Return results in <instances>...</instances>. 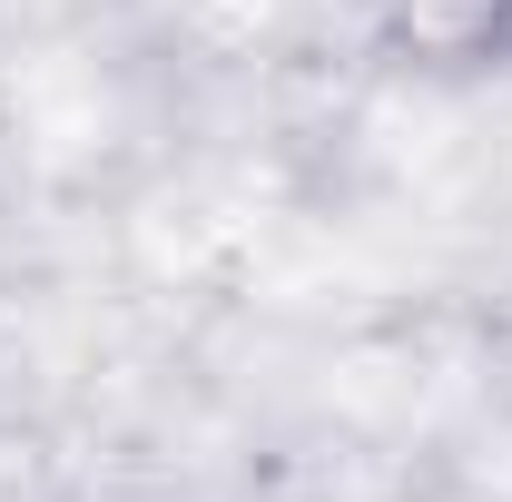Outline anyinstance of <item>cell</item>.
<instances>
[{
    "instance_id": "cell-1",
    "label": "cell",
    "mask_w": 512,
    "mask_h": 502,
    "mask_svg": "<svg viewBox=\"0 0 512 502\" xmlns=\"http://www.w3.org/2000/svg\"><path fill=\"white\" fill-rule=\"evenodd\" d=\"M375 60L404 79H503L512 0H375Z\"/></svg>"
}]
</instances>
